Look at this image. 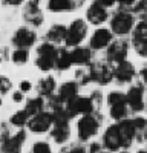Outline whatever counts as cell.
<instances>
[{"label":"cell","instance_id":"6da1fadb","mask_svg":"<svg viewBox=\"0 0 147 153\" xmlns=\"http://www.w3.org/2000/svg\"><path fill=\"white\" fill-rule=\"evenodd\" d=\"M55 55H57V49L51 43H43L37 48L35 65L43 72H48L49 69H52L55 66Z\"/></svg>","mask_w":147,"mask_h":153},{"label":"cell","instance_id":"7a4b0ae2","mask_svg":"<svg viewBox=\"0 0 147 153\" xmlns=\"http://www.w3.org/2000/svg\"><path fill=\"white\" fill-rule=\"evenodd\" d=\"M110 28L117 35H126L133 28V16L127 11H120L110 20Z\"/></svg>","mask_w":147,"mask_h":153},{"label":"cell","instance_id":"3957f363","mask_svg":"<svg viewBox=\"0 0 147 153\" xmlns=\"http://www.w3.org/2000/svg\"><path fill=\"white\" fill-rule=\"evenodd\" d=\"M100 127V118H97L92 113H86L78 121V136L81 141H88L91 136H94Z\"/></svg>","mask_w":147,"mask_h":153},{"label":"cell","instance_id":"277c9868","mask_svg":"<svg viewBox=\"0 0 147 153\" xmlns=\"http://www.w3.org/2000/svg\"><path fill=\"white\" fill-rule=\"evenodd\" d=\"M86 32H88V25L83 20H75L71 23V26L66 31V45L68 46H78L86 37Z\"/></svg>","mask_w":147,"mask_h":153},{"label":"cell","instance_id":"5b68a950","mask_svg":"<svg viewBox=\"0 0 147 153\" xmlns=\"http://www.w3.org/2000/svg\"><path fill=\"white\" fill-rule=\"evenodd\" d=\"M89 76L91 81H95L98 84H107L114 78V72L107 63H95L89 68Z\"/></svg>","mask_w":147,"mask_h":153},{"label":"cell","instance_id":"8992f818","mask_svg":"<svg viewBox=\"0 0 147 153\" xmlns=\"http://www.w3.org/2000/svg\"><path fill=\"white\" fill-rule=\"evenodd\" d=\"M94 103H92V100L91 98H83V97H75V98H72L71 101H68V113H69V117H75V115L78 113H92L94 112Z\"/></svg>","mask_w":147,"mask_h":153},{"label":"cell","instance_id":"52a82bcc","mask_svg":"<svg viewBox=\"0 0 147 153\" xmlns=\"http://www.w3.org/2000/svg\"><path fill=\"white\" fill-rule=\"evenodd\" d=\"M54 123L52 120V113H48V112H39L32 115V118L28 121L29 124V129L34 132V133H45L51 124Z\"/></svg>","mask_w":147,"mask_h":153},{"label":"cell","instance_id":"ba28073f","mask_svg":"<svg viewBox=\"0 0 147 153\" xmlns=\"http://www.w3.org/2000/svg\"><path fill=\"white\" fill-rule=\"evenodd\" d=\"M133 45L140 55L147 57V22H141L137 25L133 31Z\"/></svg>","mask_w":147,"mask_h":153},{"label":"cell","instance_id":"9c48e42d","mask_svg":"<svg viewBox=\"0 0 147 153\" xmlns=\"http://www.w3.org/2000/svg\"><path fill=\"white\" fill-rule=\"evenodd\" d=\"M127 42L124 40H117L110 45L109 51H107V58L110 63H121L124 61L126 57H127Z\"/></svg>","mask_w":147,"mask_h":153},{"label":"cell","instance_id":"30bf717a","mask_svg":"<svg viewBox=\"0 0 147 153\" xmlns=\"http://www.w3.org/2000/svg\"><path fill=\"white\" fill-rule=\"evenodd\" d=\"M103 144L107 150L114 152V150H118L121 149V135H120V127L118 124H114L107 127V130L104 133V138H103Z\"/></svg>","mask_w":147,"mask_h":153},{"label":"cell","instance_id":"8fae6325","mask_svg":"<svg viewBox=\"0 0 147 153\" xmlns=\"http://www.w3.org/2000/svg\"><path fill=\"white\" fill-rule=\"evenodd\" d=\"M143 86H133L126 95V103L130 106L133 112H141L144 109V101H143Z\"/></svg>","mask_w":147,"mask_h":153},{"label":"cell","instance_id":"7c38bea8","mask_svg":"<svg viewBox=\"0 0 147 153\" xmlns=\"http://www.w3.org/2000/svg\"><path fill=\"white\" fill-rule=\"evenodd\" d=\"M12 43H14L17 48L28 49L29 46H32L35 43V34L28 28H20L16 32L14 38H12Z\"/></svg>","mask_w":147,"mask_h":153},{"label":"cell","instance_id":"4fadbf2b","mask_svg":"<svg viewBox=\"0 0 147 153\" xmlns=\"http://www.w3.org/2000/svg\"><path fill=\"white\" fill-rule=\"evenodd\" d=\"M114 76L120 83H129V81L133 80V76H135V69H133V66L130 65L129 61L124 60V61L118 63V66L114 71Z\"/></svg>","mask_w":147,"mask_h":153},{"label":"cell","instance_id":"5bb4252c","mask_svg":"<svg viewBox=\"0 0 147 153\" xmlns=\"http://www.w3.org/2000/svg\"><path fill=\"white\" fill-rule=\"evenodd\" d=\"M23 17L26 22H29L34 26H39L43 22V16L40 12V8L37 5V2H29L23 9Z\"/></svg>","mask_w":147,"mask_h":153},{"label":"cell","instance_id":"9a60e30c","mask_svg":"<svg viewBox=\"0 0 147 153\" xmlns=\"http://www.w3.org/2000/svg\"><path fill=\"white\" fill-rule=\"evenodd\" d=\"M110 42H112V34L107 29H97L94 35L91 37V48L92 49H104Z\"/></svg>","mask_w":147,"mask_h":153},{"label":"cell","instance_id":"2e32d148","mask_svg":"<svg viewBox=\"0 0 147 153\" xmlns=\"http://www.w3.org/2000/svg\"><path fill=\"white\" fill-rule=\"evenodd\" d=\"M88 20L92 25H101L107 20V11L98 3H92L88 9Z\"/></svg>","mask_w":147,"mask_h":153},{"label":"cell","instance_id":"e0dca14e","mask_svg":"<svg viewBox=\"0 0 147 153\" xmlns=\"http://www.w3.org/2000/svg\"><path fill=\"white\" fill-rule=\"evenodd\" d=\"M24 132H20L17 133L16 136L12 138H8L6 141L3 143V149L2 152L3 153H20V149H22V143L24 141Z\"/></svg>","mask_w":147,"mask_h":153},{"label":"cell","instance_id":"ac0fdd59","mask_svg":"<svg viewBox=\"0 0 147 153\" xmlns=\"http://www.w3.org/2000/svg\"><path fill=\"white\" fill-rule=\"evenodd\" d=\"M77 92H78L77 83L68 81V83H65L63 86L58 89V95H57V98L61 101V103H68V101H71L72 98H75V97H77Z\"/></svg>","mask_w":147,"mask_h":153},{"label":"cell","instance_id":"d6986e66","mask_svg":"<svg viewBox=\"0 0 147 153\" xmlns=\"http://www.w3.org/2000/svg\"><path fill=\"white\" fill-rule=\"evenodd\" d=\"M91 58H92V52L91 49L88 48H75L71 52V60L72 63H75V65H89L91 63Z\"/></svg>","mask_w":147,"mask_h":153},{"label":"cell","instance_id":"ffe728a7","mask_svg":"<svg viewBox=\"0 0 147 153\" xmlns=\"http://www.w3.org/2000/svg\"><path fill=\"white\" fill-rule=\"evenodd\" d=\"M66 28L63 26V25H54V26L48 31L46 34V38L51 43H61L66 40Z\"/></svg>","mask_w":147,"mask_h":153},{"label":"cell","instance_id":"44dd1931","mask_svg":"<svg viewBox=\"0 0 147 153\" xmlns=\"http://www.w3.org/2000/svg\"><path fill=\"white\" fill-rule=\"evenodd\" d=\"M51 136L54 138V141H57L60 144L65 143L66 139L69 138V126H68V123H58V124H55V127L51 132Z\"/></svg>","mask_w":147,"mask_h":153},{"label":"cell","instance_id":"7402d4cb","mask_svg":"<svg viewBox=\"0 0 147 153\" xmlns=\"http://www.w3.org/2000/svg\"><path fill=\"white\" fill-rule=\"evenodd\" d=\"M71 65H72L71 52H68L66 49L57 51V55H55V68L60 69V71H65V69H69Z\"/></svg>","mask_w":147,"mask_h":153},{"label":"cell","instance_id":"603a6c76","mask_svg":"<svg viewBox=\"0 0 147 153\" xmlns=\"http://www.w3.org/2000/svg\"><path fill=\"white\" fill-rule=\"evenodd\" d=\"M48 9L52 12H68V11H74V6L71 0H49Z\"/></svg>","mask_w":147,"mask_h":153},{"label":"cell","instance_id":"cb8c5ba5","mask_svg":"<svg viewBox=\"0 0 147 153\" xmlns=\"http://www.w3.org/2000/svg\"><path fill=\"white\" fill-rule=\"evenodd\" d=\"M39 94L40 95H45V97H51L54 89H55V80L52 78V76H46V78H43L40 83H39Z\"/></svg>","mask_w":147,"mask_h":153},{"label":"cell","instance_id":"d4e9b609","mask_svg":"<svg viewBox=\"0 0 147 153\" xmlns=\"http://www.w3.org/2000/svg\"><path fill=\"white\" fill-rule=\"evenodd\" d=\"M127 115V103L126 101H121V103H117V104H112L110 106V117L114 120H124Z\"/></svg>","mask_w":147,"mask_h":153},{"label":"cell","instance_id":"484cf974","mask_svg":"<svg viewBox=\"0 0 147 153\" xmlns=\"http://www.w3.org/2000/svg\"><path fill=\"white\" fill-rule=\"evenodd\" d=\"M43 100L40 98V97H37V98H32V100H29L28 103H26V110L29 115H35V113H39V112H42L43 110Z\"/></svg>","mask_w":147,"mask_h":153},{"label":"cell","instance_id":"4316f807","mask_svg":"<svg viewBox=\"0 0 147 153\" xmlns=\"http://www.w3.org/2000/svg\"><path fill=\"white\" fill-rule=\"evenodd\" d=\"M28 118H29V113L26 110H19L17 113H14L11 117V124L14 126H24V123H28Z\"/></svg>","mask_w":147,"mask_h":153},{"label":"cell","instance_id":"83f0119b","mask_svg":"<svg viewBox=\"0 0 147 153\" xmlns=\"http://www.w3.org/2000/svg\"><path fill=\"white\" fill-rule=\"evenodd\" d=\"M28 51L26 49H22V48H17L14 51V54H12V61L17 63V65H24V63L28 61Z\"/></svg>","mask_w":147,"mask_h":153},{"label":"cell","instance_id":"f1b7e54d","mask_svg":"<svg viewBox=\"0 0 147 153\" xmlns=\"http://www.w3.org/2000/svg\"><path fill=\"white\" fill-rule=\"evenodd\" d=\"M121 101H126V97L120 94V92H112V94H109L107 97V103L112 106V104H117V103H121Z\"/></svg>","mask_w":147,"mask_h":153},{"label":"cell","instance_id":"f546056e","mask_svg":"<svg viewBox=\"0 0 147 153\" xmlns=\"http://www.w3.org/2000/svg\"><path fill=\"white\" fill-rule=\"evenodd\" d=\"M133 11L137 12V14H141L143 17L147 16V0H141V2H137V5H135Z\"/></svg>","mask_w":147,"mask_h":153},{"label":"cell","instance_id":"4dcf8cb0","mask_svg":"<svg viewBox=\"0 0 147 153\" xmlns=\"http://www.w3.org/2000/svg\"><path fill=\"white\" fill-rule=\"evenodd\" d=\"M32 153H51V149L46 143H35L32 147Z\"/></svg>","mask_w":147,"mask_h":153},{"label":"cell","instance_id":"1f68e13d","mask_svg":"<svg viewBox=\"0 0 147 153\" xmlns=\"http://www.w3.org/2000/svg\"><path fill=\"white\" fill-rule=\"evenodd\" d=\"M11 89V81L6 76H0V94H6Z\"/></svg>","mask_w":147,"mask_h":153},{"label":"cell","instance_id":"d6a6232c","mask_svg":"<svg viewBox=\"0 0 147 153\" xmlns=\"http://www.w3.org/2000/svg\"><path fill=\"white\" fill-rule=\"evenodd\" d=\"M115 2H117V0H95V3L101 5L103 8H109V6H112Z\"/></svg>","mask_w":147,"mask_h":153},{"label":"cell","instance_id":"836d02e7","mask_svg":"<svg viewBox=\"0 0 147 153\" xmlns=\"http://www.w3.org/2000/svg\"><path fill=\"white\" fill-rule=\"evenodd\" d=\"M61 153H84V149H81V147H68Z\"/></svg>","mask_w":147,"mask_h":153},{"label":"cell","instance_id":"e575fe53","mask_svg":"<svg viewBox=\"0 0 147 153\" xmlns=\"http://www.w3.org/2000/svg\"><path fill=\"white\" fill-rule=\"evenodd\" d=\"M31 83L29 81H26V80H23L22 83H20V91L22 92H28V91H31Z\"/></svg>","mask_w":147,"mask_h":153},{"label":"cell","instance_id":"d590c367","mask_svg":"<svg viewBox=\"0 0 147 153\" xmlns=\"http://www.w3.org/2000/svg\"><path fill=\"white\" fill-rule=\"evenodd\" d=\"M118 2L121 3V6H132L138 2V0H118Z\"/></svg>","mask_w":147,"mask_h":153},{"label":"cell","instance_id":"8d00e7d4","mask_svg":"<svg viewBox=\"0 0 147 153\" xmlns=\"http://www.w3.org/2000/svg\"><path fill=\"white\" fill-rule=\"evenodd\" d=\"M12 100H14L16 103H20V101L23 100V94H22V91H20V92H16L14 95H12Z\"/></svg>","mask_w":147,"mask_h":153},{"label":"cell","instance_id":"74e56055","mask_svg":"<svg viewBox=\"0 0 147 153\" xmlns=\"http://www.w3.org/2000/svg\"><path fill=\"white\" fill-rule=\"evenodd\" d=\"M140 74H141V78H143V81L147 84V66H144V68L141 69V72H140Z\"/></svg>","mask_w":147,"mask_h":153},{"label":"cell","instance_id":"f35d334b","mask_svg":"<svg viewBox=\"0 0 147 153\" xmlns=\"http://www.w3.org/2000/svg\"><path fill=\"white\" fill-rule=\"evenodd\" d=\"M3 2L6 3V5H12V6H17V5H20L23 0H3Z\"/></svg>","mask_w":147,"mask_h":153},{"label":"cell","instance_id":"ab89813d","mask_svg":"<svg viewBox=\"0 0 147 153\" xmlns=\"http://www.w3.org/2000/svg\"><path fill=\"white\" fill-rule=\"evenodd\" d=\"M98 152H100V146H98L97 143L92 144V147H91V153H98Z\"/></svg>","mask_w":147,"mask_h":153},{"label":"cell","instance_id":"60d3db41","mask_svg":"<svg viewBox=\"0 0 147 153\" xmlns=\"http://www.w3.org/2000/svg\"><path fill=\"white\" fill-rule=\"evenodd\" d=\"M138 153H147V152H144V150H140V152H138Z\"/></svg>","mask_w":147,"mask_h":153},{"label":"cell","instance_id":"b9f144b4","mask_svg":"<svg viewBox=\"0 0 147 153\" xmlns=\"http://www.w3.org/2000/svg\"><path fill=\"white\" fill-rule=\"evenodd\" d=\"M29 2H37V0H29Z\"/></svg>","mask_w":147,"mask_h":153},{"label":"cell","instance_id":"7bdbcfd3","mask_svg":"<svg viewBox=\"0 0 147 153\" xmlns=\"http://www.w3.org/2000/svg\"><path fill=\"white\" fill-rule=\"evenodd\" d=\"M98 153H101V152H98ZM103 153H106V152H103Z\"/></svg>","mask_w":147,"mask_h":153},{"label":"cell","instance_id":"ee69618b","mask_svg":"<svg viewBox=\"0 0 147 153\" xmlns=\"http://www.w3.org/2000/svg\"><path fill=\"white\" fill-rule=\"evenodd\" d=\"M124 153H126V152H124Z\"/></svg>","mask_w":147,"mask_h":153}]
</instances>
